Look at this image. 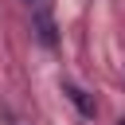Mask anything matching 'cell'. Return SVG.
Returning <instances> with one entry per match:
<instances>
[{"instance_id": "6da1fadb", "label": "cell", "mask_w": 125, "mask_h": 125, "mask_svg": "<svg viewBox=\"0 0 125 125\" xmlns=\"http://www.w3.org/2000/svg\"><path fill=\"white\" fill-rule=\"evenodd\" d=\"M62 94L70 98V105H74V109H78L82 117H90V121L98 117V105H94V98H90V94H86L82 86H74V82H62Z\"/></svg>"}, {"instance_id": "7a4b0ae2", "label": "cell", "mask_w": 125, "mask_h": 125, "mask_svg": "<svg viewBox=\"0 0 125 125\" xmlns=\"http://www.w3.org/2000/svg\"><path fill=\"white\" fill-rule=\"evenodd\" d=\"M35 31H39V43H43V47H55L59 35H55V20H51V12H43V8L35 12Z\"/></svg>"}, {"instance_id": "3957f363", "label": "cell", "mask_w": 125, "mask_h": 125, "mask_svg": "<svg viewBox=\"0 0 125 125\" xmlns=\"http://www.w3.org/2000/svg\"><path fill=\"white\" fill-rule=\"evenodd\" d=\"M27 4H35V0H27Z\"/></svg>"}, {"instance_id": "277c9868", "label": "cell", "mask_w": 125, "mask_h": 125, "mask_svg": "<svg viewBox=\"0 0 125 125\" xmlns=\"http://www.w3.org/2000/svg\"><path fill=\"white\" fill-rule=\"evenodd\" d=\"M121 125H125V121H121Z\"/></svg>"}]
</instances>
